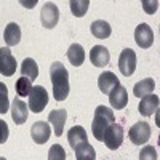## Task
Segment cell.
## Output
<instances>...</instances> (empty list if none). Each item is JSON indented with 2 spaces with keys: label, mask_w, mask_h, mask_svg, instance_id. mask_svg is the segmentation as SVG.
Segmentation results:
<instances>
[{
  "label": "cell",
  "mask_w": 160,
  "mask_h": 160,
  "mask_svg": "<svg viewBox=\"0 0 160 160\" xmlns=\"http://www.w3.org/2000/svg\"><path fill=\"white\" fill-rule=\"evenodd\" d=\"M50 78L53 85V98L56 101H64L69 95V72L62 62L56 61L51 64Z\"/></svg>",
  "instance_id": "1"
},
{
  "label": "cell",
  "mask_w": 160,
  "mask_h": 160,
  "mask_svg": "<svg viewBox=\"0 0 160 160\" xmlns=\"http://www.w3.org/2000/svg\"><path fill=\"white\" fill-rule=\"evenodd\" d=\"M112 122H115V115L114 111L108 106H98L95 109V117H93L91 122V133L98 141H101L104 130L108 128Z\"/></svg>",
  "instance_id": "2"
},
{
  "label": "cell",
  "mask_w": 160,
  "mask_h": 160,
  "mask_svg": "<svg viewBox=\"0 0 160 160\" xmlns=\"http://www.w3.org/2000/svg\"><path fill=\"white\" fill-rule=\"evenodd\" d=\"M122 141H123V127L118 125V123H115V122H112L108 128L104 130L102 138H101V142H104L108 149L115 151V149L120 148Z\"/></svg>",
  "instance_id": "3"
},
{
  "label": "cell",
  "mask_w": 160,
  "mask_h": 160,
  "mask_svg": "<svg viewBox=\"0 0 160 160\" xmlns=\"http://www.w3.org/2000/svg\"><path fill=\"white\" fill-rule=\"evenodd\" d=\"M28 96H29L28 106H29V109H31L34 114L42 112V111L47 108V104H48V93H47L45 87H42V85L32 87Z\"/></svg>",
  "instance_id": "4"
},
{
  "label": "cell",
  "mask_w": 160,
  "mask_h": 160,
  "mask_svg": "<svg viewBox=\"0 0 160 160\" xmlns=\"http://www.w3.org/2000/svg\"><path fill=\"white\" fill-rule=\"evenodd\" d=\"M151 125L148 122H138L135 123L130 131H128V138L133 144H136V146H141V144H146L149 141L151 138Z\"/></svg>",
  "instance_id": "5"
},
{
  "label": "cell",
  "mask_w": 160,
  "mask_h": 160,
  "mask_svg": "<svg viewBox=\"0 0 160 160\" xmlns=\"http://www.w3.org/2000/svg\"><path fill=\"white\" fill-rule=\"evenodd\" d=\"M40 21H42L43 28L53 29L58 24V21H59V8L55 3L47 2L42 7V10H40Z\"/></svg>",
  "instance_id": "6"
},
{
  "label": "cell",
  "mask_w": 160,
  "mask_h": 160,
  "mask_svg": "<svg viewBox=\"0 0 160 160\" xmlns=\"http://www.w3.org/2000/svg\"><path fill=\"white\" fill-rule=\"evenodd\" d=\"M118 69L122 72V75L130 77L133 75V72L136 71V53L131 48H127L120 53L118 58Z\"/></svg>",
  "instance_id": "7"
},
{
  "label": "cell",
  "mask_w": 160,
  "mask_h": 160,
  "mask_svg": "<svg viewBox=\"0 0 160 160\" xmlns=\"http://www.w3.org/2000/svg\"><path fill=\"white\" fill-rule=\"evenodd\" d=\"M16 72V59L10 51V47L0 48V74L5 77H11Z\"/></svg>",
  "instance_id": "8"
},
{
  "label": "cell",
  "mask_w": 160,
  "mask_h": 160,
  "mask_svg": "<svg viewBox=\"0 0 160 160\" xmlns=\"http://www.w3.org/2000/svg\"><path fill=\"white\" fill-rule=\"evenodd\" d=\"M135 42L141 48H149L154 43V31L151 29L149 24L141 22L135 29Z\"/></svg>",
  "instance_id": "9"
},
{
  "label": "cell",
  "mask_w": 160,
  "mask_h": 160,
  "mask_svg": "<svg viewBox=\"0 0 160 160\" xmlns=\"http://www.w3.org/2000/svg\"><path fill=\"white\" fill-rule=\"evenodd\" d=\"M108 96H109V102L112 106V109H115V111L125 109V106L128 104V91H127L125 87H122L120 83L109 91Z\"/></svg>",
  "instance_id": "10"
},
{
  "label": "cell",
  "mask_w": 160,
  "mask_h": 160,
  "mask_svg": "<svg viewBox=\"0 0 160 160\" xmlns=\"http://www.w3.org/2000/svg\"><path fill=\"white\" fill-rule=\"evenodd\" d=\"M90 61H91L93 66H96V68H104V66H108L109 61H111V53L102 45H95L90 51Z\"/></svg>",
  "instance_id": "11"
},
{
  "label": "cell",
  "mask_w": 160,
  "mask_h": 160,
  "mask_svg": "<svg viewBox=\"0 0 160 160\" xmlns=\"http://www.w3.org/2000/svg\"><path fill=\"white\" fill-rule=\"evenodd\" d=\"M11 117H13V122L16 125H22L29 117V106L26 104L24 101L18 98L13 99V106H11Z\"/></svg>",
  "instance_id": "12"
},
{
  "label": "cell",
  "mask_w": 160,
  "mask_h": 160,
  "mask_svg": "<svg viewBox=\"0 0 160 160\" xmlns=\"http://www.w3.org/2000/svg\"><path fill=\"white\" fill-rule=\"evenodd\" d=\"M138 111H139L141 115H146V117H149L152 114H157V111H158V96L152 95V93L142 96V99L138 106Z\"/></svg>",
  "instance_id": "13"
},
{
  "label": "cell",
  "mask_w": 160,
  "mask_h": 160,
  "mask_svg": "<svg viewBox=\"0 0 160 160\" xmlns=\"http://www.w3.org/2000/svg\"><path fill=\"white\" fill-rule=\"evenodd\" d=\"M51 128L47 122H35L31 128V136L37 144H45L50 139Z\"/></svg>",
  "instance_id": "14"
},
{
  "label": "cell",
  "mask_w": 160,
  "mask_h": 160,
  "mask_svg": "<svg viewBox=\"0 0 160 160\" xmlns=\"http://www.w3.org/2000/svg\"><path fill=\"white\" fill-rule=\"evenodd\" d=\"M66 118H68V112L64 109H55L48 114V122L51 123V127L55 128V135L61 136L62 135V128L66 123Z\"/></svg>",
  "instance_id": "15"
},
{
  "label": "cell",
  "mask_w": 160,
  "mask_h": 160,
  "mask_svg": "<svg viewBox=\"0 0 160 160\" xmlns=\"http://www.w3.org/2000/svg\"><path fill=\"white\" fill-rule=\"evenodd\" d=\"M118 83H120L118 77H115V74L114 72H109V71L108 72H102L98 77V87H99L102 95H109V91L112 88H115Z\"/></svg>",
  "instance_id": "16"
},
{
  "label": "cell",
  "mask_w": 160,
  "mask_h": 160,
  "mask_svg": "<svg viewBox=\"0 0 160 160\" xmlns=\"http://www.w3.org/2000/svg\"><path fill=\"white\" fill-rule=\"evenodd\" d=\"M3 40H5L7 47H15V45L19 43V40H21V29H19V26L16 22L7 24V28L3 31Z\"/></svg>",
  "instance_id": "17"
},
{
  "label": "cell",
  "mask_w": 160,
  "mask_h": 160,
  "mask_svg": "<svg viewBox=\"0 0 160 160\" xmlns=\"http://www.w3.org/2000/svg\"><path fill=\"white\" fill-rule=\"evenodd\" d=\"M68 59L72 66L78 68V66H82L83 61H85V50L80 43H72L68 50Z\"/></svg>",
  "instance_id": "18"
},
{
  "label": "cell",
  "mask_w": 160,
  "mask_h": 160,
  "mask_svg": "<svg viewBox=\"0 0 160 160\" xmlns=\"http://www.w3.org/2000/svg\"><path fill=\"white\" fill-rule=\"evenodd\" d=\"M91 34L95 35L96 38H109L111 34H112V29H111V26L109 22H106L102 19H98V21H93L91 22Z\"/></svg>",
  "instance_id": "19"
},
{
  "label": "cell",
  "mask_w": 160,
  "mask_h": 160,
  "mask_svg": "<svg viewBox=\"0 0 160 160\" xmlns=\"http://www.w3.org/2000/svg\"><path fill=\"white\" fill-rule=\"evenodd\" d=\"M74 151H75V158L77 160H95L96 158L95 148L90 146L87 141L77 144L75 148H74Z\"/></svg>",
  "instance_id": "20"
},
{
  "label": "cell",
  "mask_w": 160,
  "mask_h": 160,
  "mask_svg": "<svg viewBox=\"0 0 160 160\" xmlns=\"http://www.w3.org/2000/svg\"><path fill=\"white\" fill-rule=\"evenodd\" d=\"M68 141H69V146H71L72 149L75 148L77 144L87 141V131H85V128L80 127V125L72 127V128L68 131Z\"/></svg>",
  "instance_id": "21"
},
{
  "label": "cell",
  "mask_w": 160,
  "mask_h": 160,
  "mask_svg": "<svg viewBox=\"0 0 160 160\" xmlns=\"http://www.w3.org/2000/svg\"><path fill=\"white\" fill-rule=\"evenodd\" d=\"M154 88H155L154 78H144V80H141V82H138L135 85V88H133V95H135L136 98H142L146 95H149V93H152Z\"/></svg>",
  "instance_id": "22"
},
{
  "label": "cell",
  "mask_w": 160,
  "mask_h": 160,
  "mask_svg": "<svg viewBox=\"0 0 160 160\" xmlns=\"http://www.w3.org/2000/svg\"><path fill=\"white\" fill-rule=\"evenodd\" d=\"M21 75L28 77L31 80H35L38 77V66L32 58H26L21 64Z\"/></svg>",
  "instance_id": "23"
},
{
  "label": "cell",
  "mask_w": 160,
  "mask_h": 160,
  "mask_svg": "<svg viewBox=\"0 0 160 160\" xmlns=\"http://www.w3.org/2000/svg\"><path fill=\"white\" fill-rule=\"evenodd\" d=\"M90 0H69V8L72 11V15L77 18H83L88 11Z\"/></svg>",
  "instance_id": "24"
},
{
  "label": "cell",
  "mask_w": 160,
  "mask_h": 160,
  "mask_svg": "<svg viewBox=\"0 0 160 160\" xmlns=\"http://www.w3.org/2000/svg\"><path fill=\"white\" fill-rule=\"evenodd\" d=\"M32 80L31 78H28V77H19L18 80H16V93H18V96L19 98H26L29 95V91H31V88H32Z\"/></svg>",
  "instance_id": "25"
},
{
  "label": "cell",
  "mask_w": 160,
  "mask_h": 160,
  "mask_svg": "<svg viewBox=\"0 0 160 160\" xmlns=\"http://www.w3.org/2000/svg\"><path fill=\"white\" fill-rule=\"evenodd\" d=\"M10 109V99H8V88L3 82H0V114H7Z\"/></svg>",
  "instance_id": "26"
},
{
  "label": "cell",
  "mask_w": 160,
  "mask_h": 160,
  "mask_svg": "<svg viewBox=\"0 0 160 160\" xmlns=\"http://www.w3.org/2000/svg\"><path fill=\"white\" fill-rule=\"evenodd\" d=\"M48 160H66V151L59 144H53L48 151Z\"/></svg>",
  "instance_id": "27"
},
{
  "label": "cell",
  "mask_w": 160,
  "mask_h": 160,
  "mask_svg": "<svg viewBox=\"0 0 160 160\" xmlns=\"http://www.w3.org/2000/svg\"><path fill=\"white\" fill-rule=\"evenodd\" d=\"M141 3L144 13H148V15H154L158 10V0H141Z\"/></svg>",
  "instance_id": "28"
},
{
  "label": "cell",
  "mask_w": 160,
  "mask_h": 160,
  "mask_svg": "<svg viewBox=\"0 0 160 160\" xmlns=\"http://www.w3.org/2000/svg\"><path fill=\"white\" fill-rule=\"evenodd\" d=\"M146 158H151V160H157V158H158L157 151L152 148V146H146V148L141 151V154H139V160H146Z\"/></svg>",
  "instance_id": "29"
},
{
  "label": "cell",
  "mask_w": 160,
  "mask_h": 160,
  "mask_svg": "<svg viewBox=\"0 0 160 160\" xmlns=\"http://www.w3.org/2000/svg\"><path fill=\"white\" fill-rule=\"evenodd\" d=\"M8 135H10V130H8V125L5 120L0 118V144H3L7 139H8Z\"/></svg>",
  "instance_id": "30"
},
{
  "label": "cell",
  "mask_w": 160,
  "mask_h": 160,
  "mask_svg": "<svg viewBox=\"0 0 160 160\" xmlns=\"http://www.w3.org/2000/svg\"><path fill=\"white\" fill-rule=\"evenodd\" d=\"M37 2H38V0H19V3H21L24 8H28V10H32V8H35Z\"/></svg>",
  "instance_id": "31"
}]
</instances>
